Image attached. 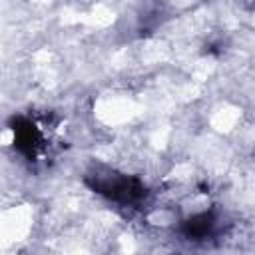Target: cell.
Instances as JSON below:
<instances>
[{
  "label": "cell",
  "mask_w": 255,
  "mask_h": 255,
  "mask_svg": "<svg viewBox=\"0 0 255 255\" xmlns=\"http://www.w3.org/2000/svg\"><path fill=\"white\" fill-rule=\"evenodd\" d=\"M90 183L98 193L106 195L108 199L116 203H124V205H135L147 195V189L139 179L122 175V173H112V171L96 173L94 181Z\"/></svg>",
  "instance_id": "1"
},
{
  "label": "cell",
  "mask_w": 255,
  "mask_h": 255,
  "mask_svg": "<svg viewBox=\"0 0 255 255\" xmlns=\"http://www.w3.org/2000/svg\"><path fill=\"white\" fill-rule=\"evenodd\" d=\"M14 145L16 149L28 157L30 161H36L44 151H48L50 135L44 131V126L30 118H16L14 120Z\"/></svg>",
  "instance_id": "2"
},
{
  "label": "cell",
  "mask_w": 255,
  "mask_h": 255,
  "mask_svg": "<svg viewBox=\"0 0 255 255\" xmlns=\"http://www.w3.org/2000/svg\"><path fill=\"white\" fill-rule=\"evenodd\" d=\"M217 229V217L215 213L211 211H201V213H195L193 217H189L185 223H183V233L187 239H193V241H203L207 237H211Z\"/></svg>",
  "instance_id": "3"
}]
</instances>
